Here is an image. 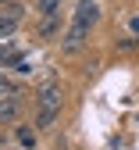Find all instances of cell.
<instances>
[{"instance_id":"6da1fadb","label":"cell","mask_w":139,"mask_h":150,"mask_svg":"<svg viewBox=\"0 0 139 150\" xmlns=\"http://www.w3.org/2000/svg\"><path fill=\"white\" fill-rule=\"evenodd\" d=\"M86 32H89L86 25H78V22H71V25H68V32L61 36V47H64L68 54H75V50H82V43H86Z\"/></svg>"},{"instance_id":"7a4b0ae2","label":"cell","mask_w":139,"mask_h":150,"mask_svg":"<svg viewBox=\"0 0 139 150\" xmlns=\"http://www.w3.org/2000/svg\"><path fill=\"white\" fill-rule=\"evenodd\" d=\"M96 18H100V7H96V0H78V7H75V22L78 25H96Z\"/></svg>"},{"instance_id":"3957f363","label":"cell","mask_w":139,"mask_h":150,"mask_svg":"<svg viewBox=\"0 0 139 150\" xmlns=\"http://www.w3.org/2000/svg\"><path fill=\"white\" fill-rule=\"evenodd\" d=\"M18 111H22L18 97H4V100H0V125H11L18 118Z\"/></svg>"},{"instance_id":"277c9868","label":"cell","mask_w":139,"mask_h":150,"mask_svg":"<svg viewBox=\"0 0 139 150\" xmlns=\"http://www.w3.org/2000/svg\"><path fill=\"white\" fill-rule=\"evenodd\" d=\"M39 107H61V89L57 86H43L39 89V97H36Z\"/></svg>"},{"instance_id":"5b68a950","label":"cell","mask_w":139,"mask_h":150,"mask_svg":"<svg viewBox=\"0 0 139 150\" xmlns=\"http://www.w3.org/2000/svg\"><path fill=\"white\" fill-rule=\"evenodd\" d=\"M57 115H61V107H39V111H36V125H39V129H50V125L57 122Z\"/></svg>"},{"instance_id":"8992f818","label":"cell","mask_w":139,"mask_h":150,"mask_svg":"<svg viewBox=\"0 0 139 150\" xmlns=\"http://www.w3.org/2000/svg\"><path fill=\"white\" fill-rule=\"evenodd\" d=\"M57 11H61V0H36V14L39 18H50Z\"/></svg>"},{"instance_id":"52a82bcc","label":"cell","mask_w":139,"mask_h":150,"mask_svg":"<svg viewBox=\"0 0 139 150\" xmlns=\"http://www.w3.org/2000/svg\"><path fill=\"white\" fill-rule=\"evenodd\" d=\"M57 32H61V22H57V14L43 18V25H39V36H43V40H50V36H57Z\"/></svg>"},{"instance_id":"ba28073f","label":"cell","mask_w":139,"mask_h":150,"mask_svg":"<svg viewBox=\"0 0 139 150\" xmlns=\"http://www.w3.org/2000/svg\"><path fill=\"white\" fill-rule=\"evenodd\" d=\"M18 29V18H7V14H0V36H11Z\"/></svg>"},{"instance_id":"9c48e42d","label":"cell","mask_w":139,"mask_h":150,"mask_svg":"<svg viewBox=\"0 0 139 150\" xmlns=\"http://www.w3.org/2000/svg\"><path fill=\"white\" fill-rule=\"evenodd\" d=\"M18 143H22V146H36V132H29V129L22 125V129H18Z\"/></svg>"},{"instance_id":"30bf717a","label":"cell","mask_w":139,"mask_h":150,"mask_svg":"<svg viewBox=\"0 0 139 150\" xmlns=\"http://www.w3.org/2000/svg\"><path fill=\"white\" fill-rule=\"evenodd\" d=\"M4 14H7V18H18V22H22V14H25V7H22V4H14V0H11V4L4 7Z\"/></svg>"},{"instance_id":"8fae6325","label":"cell","mask_w":139,"mask_h":150,"mask_svg":"<svg viewBox=\"0 0 139 150\" xmlns=\"http://www.w3.org/2000/svg\"><path fill=\"white\" fill-rule=\"evenodd\" d=\"M4 97H18V89H14L7 79H0V100H4Z\"/></svg>"},{"instance_id":"7c38bea8","label":"cell","mask_w":139,"mask_h":150,"mask_svg":"<svg viewBox=\"0 0 139 150\" xmlns=\"http://www.w3.org/2000/svg\"><path fill=\"white\" fill-rule=\"evenodd\" d=\"M128 29H132V36H139V14H135V18H128Z\"/></svg>"},{"instance_id":"4fadbf2b","label":"cell","mask_w":139,"mask_h":150,"mask_svg":"<svg viewBox=\"0 0 139 150\" xmlns=\"http://www.w3.org/2000/svg\"><path fill=\"white\" fill-rule=\"evenodd\" d=\"M7 4H11V0H0V7H7Z\"/></svg>"}]
</instances>
